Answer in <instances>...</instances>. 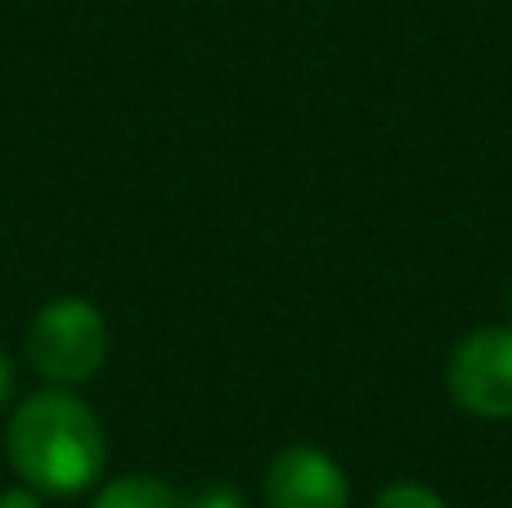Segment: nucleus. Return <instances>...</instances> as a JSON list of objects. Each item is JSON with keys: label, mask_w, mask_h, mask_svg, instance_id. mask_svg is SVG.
Segmentation results:
<instances>
[{"label": "nucleus", "mask_w": 512, "mask_h": 508, "mask_svg": "<svg viewBox=\"0 0 512 508\" xmlns=\"http://www.w3.org/2000/svg\"><path fill=\"white\" fill-rule=\"evenodd\" d=\"M5 455L23 486L41 495H81L99 482L108 441L86 401L63 392H36L9 414Z\"/></svg>", "instance_id": "nucleus-1"}, {"label": "nucleus", "mask_w": 512, "mask_h": 508, "mask_svg": "<svg viewBox=\"0 0 512 508\" xmlns=\"http://www.w3.org/2000/svg\"><path fill=\"white\" fill-rule=\"evenodd\" d=\"M108 356V324L81 297H54L36 311L27 329V360L41 378L59 387L90 383Z\"/></svg>", "instance_id": "nucleus-2"}, {"label": "nucleus", "mask_w": 512, "mask_h": 508, "mask_svg": "<svg viewBox=\"0 0 512 508\" xmlns=\"http://www.w3.org/2000/svg\"><path fill=\"white\" fill-rule=\"evenodd\" d=\"M450 392L468 414L508 419L512 414V329L508 324L477 329L454 347Z\"/></svg>", "instance_id": "nucleus-3"}, {"label": "nucleus", "mask_w": 512, "mask_h": 508, "mask_svg": "<svg viewBox=\"0 0 512 508\" xmlns=\"http://www.w3.org/2000/svg\"><path fill=\"white\" fill-rule=\"evenodd\" d=\"M265 500L270 508H346L351 491H346L342 468L324 450L288 446L274 455L265 473Z\"/></svg>", "instance_id": "nucleus-4"}, {"label": "nucleus", "mask_w": 512, "mask_h": 508, "mask_svg": "<svg viewBox=\"0 0 512 508\" xmlns=\"http://www.w3.org/2000/svg\"><path fill=\"white\" fill-rule=\"evenodd\" d=\"M90 508H185V500L158 477H117L95 495Z\"/></svg>", "instance_id": "nucleus-5"}, {"label": "nucleus", "mask_w": 512, "mask_h": 508, "mask_svg": "<svg viewBox=\"0 0 512 508\" xmlns=\"http://www.w3.org/2000/svg\"><path fill=\"white\" fill-rule=\"evenodd\" d=\"M373 508H445V500L436 491H427V486L396 482V486H387V491L378 495V504Z\"/></svg>", "instance_id": "nucleus-6"}, {"label": "nucleus", "mask_w": 512, "mask_h": 508, "mask_svg": "<svg viewBox=\"0 0 512 508\" xmlns=\"http://www.w3.org/2000/svg\"><path fill=\"white\" fill-rule=\"evenodd\" d=\"M185 508H243V500H239V491H230V486H207L203 495L185 500Z\"/></svg>", "instance_id": "nucleus-7"}, {"label": "nucleus", "mask_w": 512, "mask_h": 508, "mask_svg": "<svg viewBox=\"0 0 512 508\" xmlns=\"http://www.w3.org/2000/svg\"><path fill=\"white\" fill-rule=\"evenodd\" d=\"M0 508H41V504H36L32 486H23V491H5V495H0Z\"/></svg>", "instance_id": "nucleus-8"}, {"label": "nucleus", "mask_w": 512, "mask_h": 508, "mask_svg": "<svg viewBox=\"0 0 512 508\" xmlns=\"http://www.w3.org/2000/svg\"><path fill=\"white\" fill-rule=\"evenodd\" d=\"M9 396H14V365H9V356L0 351V410L9 405Z\"/></svg>", "instance_id": "nucleus-9"}]
</instances>
